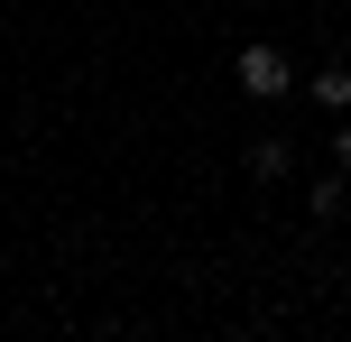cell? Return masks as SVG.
<instances>
[{
    "label": "cell",
    "instance_id": "cell-2",
    "mask_svg": "<svg viewBox=\"0 0 351 342\" xmlns=\"http://www.w3.org/2000/svg\"><path fill=\"white\" fill-rule=\"evenodd\" d=\"M315 102H324V111L351 102V65H324V74H315Z\"/></svg>",
    "mask_w": 351,
    "mask_h": 342
},
{
    "label": "cell",
    "instance_id": "cell-3",
    "mask_svg": "<svg viewBox=\"0 0 351 342\" xmlns=\"http://www.w3.org/2000/svg\"><path fill=\"white\" fill-rule=\"evenodd\" d=\"M250 176H287V139H259V148H250Z\"/></svg>",
    "mask_w": 351,
    "mask_h": 342
},
{
    "label": "cell",
    "instance_id": "cell-4",
    "mask_svg": "<svg viewBox=\"0 0 351 342\" xmlns=\"http://www.w3.org/2000/svg\"><path fill=\"white\" fill-rule=\"evenodd\" d=\"M333 167H342V176H351V130H333Z\"/></svg>",
    "mask_w": 351,
    "mask_h": 342
},
{
    "label": "cell",
    "instance_id": "cell-1",
    "mask_svg": "<svg viewBox=\"0 0 351 342\" xmlns=\"http://www.w3.org/2000/svg\"><path fill=\"white\" fill-rule=\"evenodd\" d=\"M287 84H296V65H287V47H250V56H241V93H259V102H278Z\"/></svg>",
    "mask_w": 351,
    "mask_h": 342
}]
</instances>
